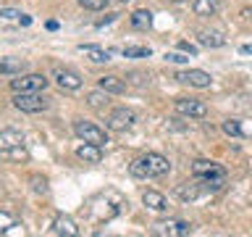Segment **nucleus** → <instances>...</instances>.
<instances>
[{"mask_svg":"<svg viewBox=\"0 0 252 237\" xmlns=\"http://www.w3.org/2000/svg\"><path fill=\"white\" fill-rule=\"evenodd\" d=\"M142 203L147 205L150 211H168V200H165V195L163 193H158V190H145L142 193Z\"/></svg>","mask_w":252,"mask_h":237,"instance_id":"nucleus-14","label":"nucleus"},{"mask_svg":"<svg viewBox=\"0 0 252 237\" xmlns=\"http://www.w3.org/2000/svg\"><path fill=\"white\" fill-rule=\"evenodd\" d=\"M179 116H187V118H205L208 116V106L202 100H192V98H179L173 103Z\"/></svg>","mask_w":252,"mask_h":237,"instance_id":"nucleus-8","label":"nucleus"},{"mask_svg":"<svg viewBox=\"0 0 252 237\" xmlns=\"http://www.w3.org/2000/svg\"><path fill=\"white\" fill-rule=\"evenodd\" d=\"M192 11L197 16H216L218 13V0H194Z\"/></svg>","mask_w":252,"mask_h":237,"instance_id":"nucleus-21","label":"nucleus"},{"mask_svg":"<svg viewBox=\"0 0 252 237\" xmlns=\"http://www.w3.org/2000/svg\"><path fill=\"white\" fill-rule=\"evenodd\" d=\"M116 3H129V0H116Z\"/></svg>","mask_w":252,"mask_h":237,"instance_id":"nucleus-33","label":"nucleus"},{"mask_svg":"<svg viewBox=\"0 0 252 237\" xmlns=\"http://www.w3.org/2000/svg\"><path fill=\"white\" fill-rule=\"evenodd\" d=\"M171 171V161L160 153H145L134 158L129 163V174L134 179H153V177H165Z\"/></svg>","mask_w":252,"mask_h":237,"instance_id":"nucleus-1","label":"nucleus"},{"mask_svg":"<svg viewBox=\"0 0 252 237\" xmlns=\"http://www.w3.org/2000/svg\"><path fill=\"white\" fill-rule=\"evenodd\" d=\"M47 82L50 79L45 74H19L16 79H11V90L13 92H42Z\"/></svg>","mask_w":252,"mask_h":237,"instance_id":"nucleus-5","label":"nucleus"},{"mask_svg":"<svg viewBox=\"0 0 252 237\" xmlns=\"http://www.w3.org/2000/svg\"><path fill=\"white\" fill-rule=\"evenodd\" d=\"M79 50H82L92 63H108L110 61V50H102L97 45H79Z\"/></svg>","mask_w":252,"mask_h":237,"instance_id":"nucleus-18","label":"nucleus"},{"mask_svg":"<svg viewBox=\"0 0 252 237\" xmlns=\"http://www.w3.org/2000/svg\"><path fill=\"white\" fill-rule=\"evenodd\" d=\"M50 232L58 235V237H76L79 235V224L71 216H66V213H58V216L53 219Z\"/></svg>","mask_w":252,"mask_h":237,"instance_id":"nucleus-11","label":"nucleus"},{"mask_svg":"<svg viewBox=\"0 0 252 237\" xmlns=\"http://www.w3.org/2000/svg\"><path fill=\"white\" fill-rule=\"evenodd\" d=\"M220 129H223L228 137H242V134H244L242 124L236 121V118H228V121H223V124H220Z\"/></svg>","mask_w":252,"mask_h":237,"instance_id":"nucleus-25","label":"nucleus"},{"mask_svg":"<svg viewBox=\"0 0 252 237\" xmlns=\"http://www.w3.org/2000/svg\"><path fill=\"white\" fill-rule=\"evenodd\" d=\"M226 185V174H220V177H200V187L202 193L208 190V193H216V190H220Z\"/></svg>","mask_w":252,"mask_h":237,"instance_id":"nucleus-23","label":"nucleus"},{"mask_svg":"<svg viewBox=\"0 0 252 237\" xmlns=\"http://www.w3.org/2000/svg\"><path fill=\"white\" fill-rule=\"evenodd\" d=\"M97 87L100 90H105L108 95H121V92H126V82L124 79H118V77H100L97 79Z\"/></svg>","mask_w":252,"mask_h":237,"instance_id":"nucleus-16","label":"nucleus"},{"mask_svg":"<svg viewBox=\"0 0 252 237\" xmlns=\"http://www.w3.org/2000/svg\"><path fill=\"white\" fill-rule=\"evenodd\" d=\"M137 124V114L131 108H116L108 116V129L110 132H129Z\"/></svg>","mask_w":252,"mask_h":237,"instance_id":"nucleus-6","label":"nucleus"},{"mask_svg":"<svg viewBox=\"0 0 252 237\" xmlns=\"http://www.w3.org/2000/svg\"><path fill=\"white\" fill-rule=\"evenodd\" d=\"M173 3H181V0H173Z\"/></svg>","mask_w":252,"mask_h":237,"instance_id":"nucleus-34","label":"nucleus"},{"mask_svg":"<svg viewBox=\"0 0 252 237\" xmlns=\"http://www.w3.org/2000/svg\"><path fill=\"white\" fill-rule=\"evenodd\" d=\"M76 158L84 163H100L102 161V145H94V142H84V145L76 148Z\"/></svg>","mask_w":252,"mask_h":237,"instance_id":"nucleus-13","label":"nucleus"},{"mask_svg":"<svg viewBox=\"0 0 252 237\" xmlns=\"http://www.w3.org/2000/svg\"><path fill=\"white\" fill-rule=\"evenodd\" d=\"M121 53H124V58H150V47H145V45H126V47H121Z\"/></svg>","mask_w":252,"mask_h":237,"instance_id":"nucleus-24","label":"nucleus"},{"mask_svg":"<svg viewBox=\"0 0 252 237\" xmlns=\"http://www.w3.org/2000/svg\"><path fill=\"white\" fill-rule=\"evenodd\" d=\"M129 21H131L134 29H150L153 27V13H150L147 8H139V11H134L129 16Z\"/></svg>","mask_w":252,"mask_h":237,"instance_id":"nucleus-20","label":"nucleus"},{"mask_svg":"<svg viewBox=\"0 0 252 237\" xmlns=\"http://www.w3.org/2000/svg\"><path fill=\"white\" fill-rule=\"evenodd\" d=\"M176 195H179V200H197V198L202 195V187H200V182H181V185L176 187Z\"/></svg>","mask_w":252,"mask_h":237,"instance_id":"nucleus-15","label":"nucleus"},{"mask_svg":"<svg viewBox=\"0 0 252 237\" xmlns=\"http://www.w3.org/2000/svg\"><path fill=\"white\" fill-rule=\"evenodd\" d=\"M239 53H242V55H252V45H242Z\"/></svg>","mask_w":252,"mask_h":237,"instance_id":"nucleus-32","label":"nucleus"},{"mask_svg":"<svg viewBox=\"0 0 252 237\" xmlns=\"http://www.w3.org/2000/svg\"><path fill=\"white\" fill-rule=\"evenodd\" d=\"M110 3V0H79V5L87 8V11H102Z\"/></svg>","mask_w":252,"mask_h":237,"instance_id":"nucleus-27","label":"nucleus"},{"mask_svg":"<svg viewBox=\"0 0 252 237\" xmlns=\"http://www.w3.org/2000/svg\"><path fill=\"white\" fill-rule=\"evenodd\" d=\"M0 16H3V19H19L21 21V11H13V8H0Z\"/></svg>","mask_w":252,"mask_h":237,"instance_id":"nucleus-30","label":"nucleus"},{"mask_svg":"<svg viewBox=\"0 0 252 237\" xmlns=\"http://www.w3.org/2000/svg\"><path fill=\"white\" fill-rule=\"evenodd\" d=\"M0 156L11 161H24L27 148H24V134L16 129H0Z\"/></svg>","mask_w":252,"mask_h":237,"instance_id":"nucleus-2","label":"nucleus"},{"mask_svg":"<svg viewBox=\"0 0 252 237\" xmlns=\"http://www.w3.org/2000/svg\"><path fill=\"white\" fill-rule=\"evenodd\" d=\"M194 232V224H189L184 219H168L155 224V235H165V237H187Z\"/></svg>","mask_w":252,"mask_h":237,"instance_id":"nucleus-7","label":"nucleus"},{"mask_svg":"<svg viewBox=\"0 0 252 237\" xmlns=\"http://www.w3.org/2000/svg\"><path fill=\"white\" fill-rule=\"evenodd\" d=\"M176 79L181 84H189V87H197V90H205V87L213 84V77L208 74V71L202 69H187V71H179Z\"/></svg>","mask_w":252,"mask_h":237,"instance_id":"nucleus-9","label":"nucleus"},{"mask_svg":"<svg viewBox=\"0 0 252 237\" xmlns=\"http://www.w3.org/2000/svg\"><path fill=\"white\" fill-rule=\"evenodd\" d=\"M87 106L94 108V111H102V108L108 106V92H105V90H94V92H90V95H87Z\"/></svg>","mask_w":252,"mask_h":237,"instance_id":"nucleus-22","label":"nucleus"},{"mask_svg":"<svg viewBox=\"0 0 252 237\" xmlns=\"http://www.w3.org/2000/svg\"><path fill=\"white\" fill-rule=\"evenodd\" d=\"M197 42L205 45V47H223L226 45V37L220 32H197Z\"/></svg>","mask_w":252,"mask_h":237,"instance_id":"nucleus-19","label":"nucleus"},{"mask_svg":"<svg viewBox=\"0 0 252 237\" xmlns=\"http://www.w3.org/2000/svg\"><path fill=\"white\" fill-rule=\"evenodd\" d=\"M74 134L84 142H94V145H108V132L102 126L92 124V121H84V118H76L74 121Z\"/></svg>","mask_w":252,"mask_h":237,"instance_id":"nucleus-4","label":"nucleus"},{"mask_svg":"<svg viewBox=\"0 0 252 237\" xmlns=\"http://www.w3.org/2000/svg\"><path fill=\"white\" fill-rule=\"evenodd\" d=\"M24 71H27V61L24 58H0V74L19 77Z\"/></svg>","mask_w":252,"mask_h":237,"instance_id":"nucleus-17","label":"nucleus"},{"mask_svg":"<svg viewBox=\"0 0 252 237\" xmlns=\"http://www.w3.org/2000/svg\"><path fill=\"white\" fill-rule=\"evenodd\" d=\"M165 61H171V63H184V61H189V53H165Z\"/></svg>","mask_w":252,"mask_h":237,"instance_id":"nucleus-29","label":"nucleus"},{"mask_svg":"<svg viewBox=\"0 0 252 237\" xmlns=\"http://www.w3.org/2000/svg\"><path fill=\"white\" fill-rule=\"evenodd\" d=\"M13 106L24 111V114H42V111L50 108V98H45L39 92H16Z\"/></svg>","mask_w":252,"mask_h":237,"instance_id":"nucleus-3","label":"nucleus"},{"mask_svg":"<svg viewBox=\"0 0 252 237\" xmlns=\"http://www.w3.org/2000/svg\"><path fill=\"white\" fill-rule=\"evenodd\" d=\"M19 224L16 221L13 213H8V211H0V235H5V232H11V229Z\"/></svg>","mask_w":252,"mask_h":237,"instance_id":"nucleus-26","label":"nucleus"},{"mask_svg":"<svg viewBox=\"0 0 252 237\" xmlns=\"http://www.w3.org/2000/svg\"><path fill=\"white\" fill-rule=\"evenodd\" d=\"M32 187H34V193H47V179L45 177H32Z\"/></svg>","mask_w":252,"mask_h":237,"instance_id":"nucleus-28","label":"nucleus"},{"mask_svg":"<svg viewBox=\"0 0 252 237\" xmlns=\"http://www.w3.org/2000/svg\"><path fill=\"white\" fill-rule=\"evenodd\" d=\"M192 174L197 179L200 177H220V174H226V169L216 161H208V158H197L192 163Z\"/></svg>","mask_w":252,"mask_h":237,"instance_id":"nucleus-12","label":"nucleus"},{"mask_svg":"<svg viewBox=\"0 0 252 237\" xmlns=\"http://www.w3.org/2000/svg\"><path fill=\"white\" fill-rule=\"evenodd\" d=\"M53 79H55V84H58L61 90H66V92L82 90V77H79L76 71H71V69H55Z\"/></svg>","mask_w":252,"mask_h":237,"instance_id":"nucleus-10","label":"nucleus"},{"mask_svg":"<svg viewBox=\"0 0 252 237\" xmlns=\"http://www.w3.org/2000/svg\"><path fill=\"white\" fill-rule=\"evenodd\" d=\"M179 47H181L184 53H189V55H194V53H197V47H194V45H189V42H179Z\"/></svg>","mask_w":252,"mask_h":237,"instance_id":"nucleus-31","label":"nucleus"}]
</instances>
